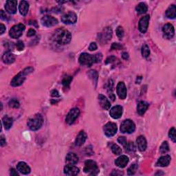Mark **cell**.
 I'll list each match as a JSON object with an SVG mask.
<instances>
[{
	"instance_id": "c3c4849f",
	"label": "cell",
	"mask_w": 176,
	"mask_h": 176,
	"mask_svg": "<svg viewBox=\"0 0 176 176\" xmlns=\"http://www.w3.org/2000/svg\"><path fill=\"white\" fill-rule=\"evenodd\" d=\"M97 45H96V43L94 42H92L90 43V45L89 46V50L90 51H94V50H96V49H97Z\"/></svg>"
},
{
	"instance_id": "b9f144b4",
	"label": "cell",
	"mask_w": 176,
	"mask_h": 176,
	"mask_svg": "<svg viewBox=\"0 0 176 176\" xmlns=\"http://www.w3.org/2000/svg\"><path fill=\"white\" fill-rule=\"evenodd\" d=\"M94 63H100L103 59V55L101 53H98L94 55Z\"/></svg>"
},
{
	"instance_id": "e575fe53",
	"label": "cell",
	"mask_w": 176,
	"mask_h": 176,
	"mask_svg": "<svg viewBox=\"0 0 176 176\" xmlns=\"http://www.w3.org/2000/svg\"><path fill=\"white\" fill-rule=\"evenodd\" d=\"M125 148L126 151H127V152L129 153H134L136 150V146H135V145L134 144V142H131L127 143Z\"/></svg>"
},
{
	"instance_id": "83f0119b",
	"label": "cell",
	"mask_w": 176,
	"mask_h": 176,
	"mask_svg": "<svg viewBox=\"0 0 176 176\" xmlns=\"http://www.w3.org/2000/svg\"><path fill=\"white\" fill-rule=\"evenodd\" d=\"M19 10L21 15L26 16L29 10V4L26 1H21L19 6Z\"/></svg>"
},
{
	"instance_id": "44dd1931",
	"label": "cell",
	"mask_w": 176,
	"mask_h": 176,
	"mask_svg": "<svg viewBox=\"0 0 176 176\" xmlns=\"http://www.w3.org/2000/svg\"><path fill=\"white\" fill-rule=\"evenodd\" d=\"M98 101L100 105L104 109L108 110L111 107V103H110L108 99L107 98L106 96H105L103 94H100L98 96Z\"/></svg>"
},
{
	"instance_id": "7c38bea8",
	"label": "cell",
	"mask_w": 176,
	"mask_h": 176,
	"mask_svg": "<svg viewBox=\"0 0 176 176\" xmlns=\"http://www.w3.org/2000/svg\"><path fill=\"white\" fill-rule=\"evenodd\" d=\"M77 20V16L73 12H69L62 16L61 21L65 24H73L76 23Z\"/></svg>"
},
{
	"instance_id": "60d3db41",
	"label": "cell",
	"mask_w": 176,
	"mask_h": 176,
	"mask_svg": "<svg viewBox=\"0 0 176 176\" xmlns=\"http://www.w3.org/2000/svg\"><path fill=\"white\" fill-rule=\"evenodd\" d=\"M116 35L118 38H122L124 37V30L122 26H118L116 29Z\"/></svg>"
},
{
	"instance_id": "277c9868",
	"label": "cell",
	"mask_w": 176,
	"mask_h": 176,
	"mask_svg": "<svg viewBox=\"0 0 176 176\" xmlns=\"http://www.w3.org/2000/svg\"><path fill=\"white\" fill-rule=\"evenodd\" d=\"M83 170L85 173L91 175H97L99 172V169L96 162L94 160H87L85 162V167Z\"/></svg>"
},
{
	"instance_id": "91938a15",
	"label": "cell",
	"mask_w": 176,
	"mask_h": 176,
	"mask_svg": "<svg viewBox=\"0 0 176 176\" xmlns=\"http://www.w3.org/2000/svg\"><path fill=\"white\" fill-rule=\"evenodd\" d=\"M160 174H162V175H163L164 174V173H160V172H158L157 173H156V175H160Z\"/></svg>"
},
{
	"instance_id": "52a82bcc",
	"label": "cell",
	"mask_w": 176,
	"mask_h": 176,
	"mask_svg": "<svg viewBox=\"0 0 176 176\" xmlns=\"http://www.w3.org/2000/svg\"><path fill=\"white\" fill-rule=\"evenodd\" d=\"M98 36V40L102 44H105L108 42L112 37V29L111 27H106L103 30V32L99 33Z\"/></svg>"
},
{
	"instance_id": "ffe728a7",
	"label": "cell",
	"mask_w": 176,
	"mask_h": 176,
	"mask_svg": "<svg viewBox=\"0 0 176 176\" xmlns=\"http://www.w3.org/2000/svg\"><path fill=\"white\" fill-rule=\"evenodd\" d=\"M129 162V158L127 156H120L115 160V164L119 168H125Z\"/></svg>"
},
{
	"instance_id": "d6a6232c",
	"label": "cell",
	"mask_w": 176,
	"mask_h": 176,
	"mask_svg": "<svg viewBox=\"0 0 176 176\" xmlns=\"http://www.w3.org/2000/svg\"><path fill=\"white\" fill-rule=\"evenodd\" d=\"M141 53L143 57L145 58H147L149 57L150 54V50L148 46L147 45V44H144L142 47V50H141Z\"/></svg>"
},
{
	"instance_id": "7a4b0ae2",
	"label": "cell",
	"mask_w": 176,
	"mask_h": 176,
	"mask_svg": "<svg viewBox=\"0 0 176 176\" xmlns=\"http://www.w3.org/2000/svg\"><path fill=\"white\" fill-rule=\"evenodd\" d=\"M34 69L31 67L26 68V69H24L23 71H21L19 72L18 74L14 77L12 81H11L10 85L13 87H17L21 85L23 82H24L25 79L26 78V76L28 75L30 73H32Z\"/></svg>"
},
{
	"instance_id": "4fadbf2b",
	"label": "cell",
	"mask_w": 176,
	"mask_h": 176,
	"mask_svg": "<svg viewBox=\"0 0 176 176\" xmlns=\"http://www.w3.org/2000/svg\"><path fill=\"white\" fill-rule=\"evenodd\" d=\"M150 16L149 15H145L140 19L138 23V29L140 32L145 33L147 31L148 22H149Z\"/></svg>"
},
{
	"instance_id": "9f6ffc18",
	"label": "cell",
	"mask_w": 176,
	"mask_h": 176,
	"mask_svg": "<svg viewBox=\"0 0 176 176\" xmlns=\"http://www.w3.org/2000/svg\"><path fill=\"white\" fill-rule=\"evenodd\" d=\"M122 57L124 59H125V60L128 59H129V54L127 53V52H123V53L122 54Z\"/></svg>"
},
{
	"instance_id": "ba28073f",
	"label": "cell",
	"mask_w": 176,
	"mask_h": 176,
	"mask_svg": "<svg viewBox=\"0 0 176 176\" xmlns=\"http://www.w3.org/2000/svg\"><path fill=\"white\" fill-rule=\"evenodd\" d=\"M79 63L82 65H86L88 67L92 66L94 63V55H91L87 53H82L79 57Z\"/></svg>"
},
{
	"instance_id": "30bf717a",
	"label": "cell",
	"mask_w": 176,
	"mask_h": 176,
	"mask_svg": "<svg viewBox=\"0 0 176 176\" xmlns=\"http://www.w3.org/2000/svg\"><path fill=\"white\" fill-rule=\"evenodd\" d=\"M80 114V110L75 107V108L72 109L67 115L65 118V122L67 123L68 125H72L74 123V121L76 120L77 118L79 117Z\"/></svg>"
},
{
	"instance_id": "4316f807",
	"label": "cell",
	"mask_w": 176,
	"mask_h": 176,
	"mask_svg": "<svg viewBox=\"0 0 176 176\" xmlns=\"http://www.w3.org/2000/svg\"><path fill=\"white\" fill-rule=\"evenodd\" d=\"M148 107V104L145 101H140L137 105V112L140 116H143Z\"/></svg>"
},
{
	"instance_id": "db71d44e",
	"label": "cell",
	"mask_w": 176,
	"mask_h": 176,
	"mask_svg": "<svg viewBox=\"0 0 176 176\" xmlns=\"http://www.w3.org/2000/svg\"><path fill=\"white\" fill-rule=\"evenodd\" d=\"M10 175L18 176L19 174H18V173L16 172V170H15L14 169H10Z\"/></svg>"
},
{
	"instance_id": "680465c9",
	"label": "cell",
	"mask_w": 176,
	"mask_h": 176,
	"mask_svg": "<svg viewBox=\"0 0 176 176\" xmlns=\"http://www.w3.org/2000/svg\"><path fill=\"white\" fill-rule=\"evenodd\" d=\"M109 98H110V99H112V101H114L115 99H116L114 94H112V93L109 94Z\"/></svg>"
},
{
	"instance_id": "2e32d148",
	"label": "cell",
	"mask_w": 176,
	"mask_h": 176,
	"mask_svg": "<svg viewBox=\"0 0 176 176\" xmlns=\"http://www.w3.org/2000/svg\"><path fill=\"white\" fill-rule=\"evenodd\" d=\"M116 92L118 94V97H119L120 99L122 100H124L127 97V88L125 83L123 82H119L118 84L117 85L116 87Z\"/></svg>"
},
{
	"instance_id": "6f0895ef",
	"label": "cell",
	"mask_w": 176,
	"mask_h": 176,
	"mask_svg": "<svg viewBox=\"0 0 176 176\" xmlns=\"http://www.w3.org/2000/svg\"><path fill=\"white\" fill-rule=\"evenodd\" d=\"M0 28H1V35H3L4 33V32L6 31V27L3 24H1V26H0Z\"/></svg>"
},
{
	"instance_id": "11a10c76",
	"label": "cell",
	"mask_w": 176,
	"mask_h": 176,
	"mask_svg": "<svg viewBox=\"0 0 176 176\" xmlns=\"http://www.w3.org/2000/svg\"><path fill=\"white\" fill-rule=\"evenodd\" d=\"M0 143H1L2 147H4V146L6 145V140L4 138V137L3 136H1V140H0Z\"/></svg>"
},
{
	"instance_id": "603a6c76",
	"label": "cell",
	"mask_w": 176,
	"mask_h": 176,
	"mask_svg": "<svg viewBox=\"0 0 176 176\" xmlns=\"http://www.w3.org/2000/svg\"><path fill=\"white\" fill-rule=\"evenodd\" d=\"M86 139H87V134H85V132L84 131H80L75 140L76 146L81 147V146L83 145L85 142L86 141Z\"/></svg>"
},
{
	"instance_id": "7bdbcfd3",
	"label": "cell",
	"mask_w": 176,
	"mask_h": 176,
	"mask_svg": "<svg viewBox=\"0 0 176 176\" xmlns=\"http://www.w3.org/2000/svg\"><path fill=\"white\" fill-rule=\"evenodd\" d=\"M118 142L120 143V144L122 145L124 147H125V146L127 144V139L125 138V137L121 136L119 137L118 138Z\"/></svg>"
},
{
	"instance_id": "f6af8a7d",
	"label": "cell",
	"mask_w": 176,
	"mask_h": 176,
	"mask_svg": "<svg viewBox=\"0 0 176 176\" xmlns=\"http://www.w3.org/2000/svg\"><path fill=\"white\" fill-rule=\"evenodd\" d=\"M0 16H1V19H2V20H4V21H8L10 18L9 16H8L4 11L2 10L0 11Z\"/></svg>"
},
{
	"instance_id": "836d02e7",
	"label": "cell",
	"mask_w": 176,
	"mask_h": 176,
	"mask_svg": "<svg viewBox=\"0 0 176 176\" xmlns=\"http://www.w3.org/2000/svg\"><path fill=\"white\" fill-rule=\"evenodd\" d=\"M169 151V146L167 141H164L162 142L160 147V152L162 154L167 153L168 151Z\"/></svg>"
},
{
	"instance_id": "8992f818",
	"label": "cell",
	"mask_w": 176,
	"mask_h": 176,
	"mask_svg": "<svg viewBox=\"0 0 176 176\" xmlns=\"http://www.w3.org/2000/svg\"><path fill=\"white\" fill-rule=\"evenodd\" d=\"M25 28H26V27L22 24L15 25V26H14L13 28H11L9 32L10 37H11L13 38H19L22 35V34H23V32L24 31Z\"/></svg>"
},
{
	"instance_id": "bcb514c9",
	"label": "cell",
	"mask_w": 176,
	"mask_h": 176,
	"mask_svg": "<svg viewBox=\"0 0 176 176\" xmlns=\"http://www.w3.org/2000/svg\"><path fill=\"white\" fill-rule=\"evenodd\" d=\"M16 49H17L18 50H19V51L23 50L24 48V44L23 41H19L16 44Z\"/></svg>"
},
{
	"instance_id": "7dc6e473",
	"label": "cell",
	"mask_w": 176,
	"mask_h": 176,
	"mask_svg": "<svg viewBox=\"0 0 176 176\" xmlns=\"http://www.w3.org/2000/svg\"><path fill=\"white\" fill-rule=\"evenodd\" d=\"M122 48H123V46H121L120 43H112V45L111 46L112 50H121Z\"/></svg>"
},
{
	"instance_id": "1f68e13d",
	"label": "cell",
	"mask_w": 176,
	"mask_h": 176,
	"mask_svg": "<svg viewBox=\"0 0 176 176\" xmlns=\"http://www.w3.org/2000/svg\"><path fill=\"white\" fill-rule=\"evenodd\" d=\"M136 10L138 13L143 14L147 12L148 10V8H147V4L143 2H141V3H140L139 4H138V6L136 8Z\"/></svg>"
},
{
	"instance_id": "f5cc1de1",
	"label": "cell",
	"mask_w": 176,
	"mask_h": 176,
	"mask_svg": "<svg viewBox=\"0 0 176 176\" xmlns=\"http://www.w3.org/2000/svg\"><path fill=\"white\" fill-rule=\"evenodd\" d=\"M51 96H54V97H59V92H57V90H52V92H51Z\"/></svg>"
},
{
	"instance_id": "f907efd6",
	"label": "cell",
	"mask_w": 176,
	"mask_h": 176,
	"mask_svg": "<svg viewBox=\"0 0 176 176\" xmlns=\"http://www.w3.org/2000/svg\"><path fill=\"white\" fill-rule=\"evenodd\" d=\"M35 33H36V31L34 29L30 28V29H29L28 32L27 36H28V37H32V36H34L35 35Z\"/></svg>"
},
{
	"instance_id": "8fae6325",
	"label": "cell",
	"mask_w": 176,
	"mask_h": 176,
	"mask_svg": "<svg viewBox=\"0 0 176 176\" xmlns=\"http://www.w3.org/2000/svg\"><path fill=\"white\" fill-rule=\"evenodd\" d=\"M41 24H42L43 26L48 28L54 26L55 25H57L59 23V21H58L56 18H54L53 16L50 15H46L43 16L41 19Z\"/></svg>"
},
{
	"instance_id": "3957f363",
	"label": "cell",
	"mask_w": 176,
	"mask_h": 176,
	"mask_svg": "<svg viewBox=\"0 0 176 176\" xmlns=\"http://www.w3.org/2000/svg\"><path fill=\"white\" fill-rule=\"evenodd\" d=\"M43 123V118L42 115L37 114L33 116L32 117L29 118L28 120L27 125L32 131H37L39 129Z\"/></svg>"
},
{
	"instance_id": "5bb4252c",
	"label": "cell",
	"mask_w": 176,
	"mask_h": 176,
	"mask_svg": "<svg viewBox=\"0 0 176 176\" xmlns=\"http://www.w3.org/2000/svg\"><path fill=\"white\" fill-rule=\"evenodd\" d=\"M164 36L167 38H171L175 35V29L172 24H165L162 28Z\"/></svg>"
},
{
	"instance_id": "ee69618b",
	"label": "cell",
	"mask_w": 176,
	"mask_h": 176,
	"mask_svg": "<svg viewBox=\"0 0 176 176\" xmlns=\"http://www.w3.org/2000/svg\"><path fill=\"white\" fill-rule=\"evenodd\" d=\"M113 86H114V83H113L112 80L110 79L107 82V90L109 94H111L113 91Z\"/></svg>"
},
{
	"instance_id": "816d5d0a",
	"label": "cell",
	"mask_w": 176,
	"mask_h": 176,
	"mask_svg": "<svg viewBox=\"0 0 176 176\" xmlns=\"http://www.w3.org/2000/svg\"><path fill=\"white\" fill-rule=\"evenodd\" d=\"M111 175H123V173L120 172L118 170H113V172L112 173Z\"/></svg>"
},
{
	"instance_id": "f35d334b",
	"label": "cell",
	"mask_w": 176,
	"mask_h": 176,
	"mask_svg": "<svg viewBox=\"0 0 176 176\" xmlns=\"http://www.w3.org/2000/svg\"><path fill=\"white\" fill-rule=\"evenodd\" d=\"M138 169V165L134 164H132L131 166L129 168L128 170H127V174L129 175H134L136 173V170Z\"/></svg>"
},
{
	"instance_id": "484cf974",
	"label": "cell",
	"mask_w": 176,
	"mask_h": 176,
	"mask_svg": "<svg viewBox=\"0 0 176 176\" xmlns=\"http://www.w3.org/2000/svg\"><path fill=\"white\" fill-rule=\"evenodd\" d=\"M65 160L68 164L74 165L79 162V157L74 153H69L66 156Z\"/></svg>"
},
{
	"instance_id": "74e56055",
	"label": "cell",
	"mask_w": 176,
	"mask_h": 176,
	"mask_svg": "<svg viewBox=\"0 0 176 176\" xmlns=\"http://www.w3.org/2000/svg\"><path fill=\"white\" fill-rule=\"evenodd\" d=\"M112 151L116 155H120L122 153V149L118 145H113L112 146Z\"/></svg>"
},
{
	"instance_id": "6da1fadb",
	"label": "cell",
	"mask_w": 176,
	"mask_h": 176,
	"mask_svg": "<svg viewBox=\"0 0 176 176\" xmlns=\"http://www.w3.org/2000/svg\"><path fill=\"white\" fill-rule=\"evenodd\" d=\"M52 39L55 43L59 45H66L72 39L71 33L64 28L57 29L52 35Z\"/></svg>"
},
{
	"instance_id": "8d00e7d4",
	"label": "cell",
	"mask_w": 176,
	"mask_h": 176,
	"mask_svg": "<svg viewBox=\"0 0 176 176\" xmlns=\"http://www.w3.org/2000/svg\"><path fill=\"white\" fill-rule=\"evenodd\" d=\"M72 81V77L70 76H65V78L63 79L62 84L63 85V86L67 88V87H68L69 86H70V82H71Z\"/></svg>"
},
{
	"instance_id": "ab89813d",
	"label": "cell",
	"mask_w": 176,
	"mask_h": 176,
	"mask_svg": "<svg viewBox=\"0 0 176 176\" xmlns=\"http://www.w3.org/2000/svg\"><path fill=\"white\" fill-rule=\"evenodd\" d=\"M176 131H175V129L174 127H172L171 129L169 130V136L170 139L172 140V141L173 142H176Z\"/></svg>"
},
{
	"instance_id": "5b68a950",
	"label": "cell",
	"mask_w": 176,
	"mask_h": 176,
	"mask_svg": "<svg viewBox=\"0 0 176 176\" xmlns=\"http://www.w3.org/2000/svg\"><path fill=\"white\" fill-rule=\"evenodd\" d=\"M135 129H136V125L131 120L127 119L124 120L120 125V131L123 134L134 133Z\"/></svg>"
},
{
	"instance_id": "f546056e",
	"label": "cell",
	"mask_w": 176,
	"mask_h": 176,
	"mask_svg": "<svg viewBox=\"0 0 176 176\" xmlns=\"http://www.w3.org/2000/svg\"><path fill=\"white\" fill-rule=\"evenodd\" d=\"M13 120L12 118L8 116H6L3 118L2 123L4 126L5 129H6V130H8V129L11 128V127L13 125Z\"/></svg>"
},
{
	"instance_id": "d590c367",
	"label": "cell",
	"mask_w": 176,
	"mask_h": 176,
	"mask_svg": "<svg viewBox=\"0 0 176 176\" xmlns=\"http://www.w3.org/2000/svg\"><path fill=\"white\" fill-rule=\"evenodd\" d=\"M8 105H9L10 107H12V108H15V109L19 108V105H19V101L15 98L10 99L9 103H8Z\"/></svg>"
},
{
	"instance_id": "4dcf8cb0",
	"label": "cell",
	"mask_w": 176,
	"mask_h": 176,
	"mask_svg": "<svg viewBox=\"0 0 176 176\" xmlns=\"http://www.w3.org/2000/svg\"><path fill=\"white\" fill-rule=\"evenodd\" d=\"M88 76H89L90 78L92 80L93 82L95 84V87H96L98 79V74L96 70H90L89 72H88Z\"/></svg>"
},
{
	"instance_id": "9a60e30c",
	"label": "cell",
	"mask_w": 176,
	"mask_h": 176,
	"mask_svg": "<svg viewBox=\"0 0 176 176\" xmlns=\"http://www.w3.org/2000/svg\"><path fill=\"white\" fill-rule=\"evenodd\" d=\"M109 114L114 119H118L123 114V107L120 105H116L110 109Z\"/></svg>"
},
{
	"instance_id": "7402d4cb",
	"label": "cell",
	"mask_w": 176,
	"mask_h": 176,
	"mask_svg": "<svg viewBox=\"0 0 176 176\" xmlns=\"http://www.w3.org/2000/svg\"><path fill=\"white\" fill-rule=\"evenodd\" d=\"M170 160H171V158H170V156L169 155L162 156L158 159V160L156 163V165L161 167H167L168 165L170 164Z\"/></svg>"
},
{
	"instance_id": "681fc988",
	"label": "cell",
	"mask_w": 176,
	"mask_h": 176,
	"mask_svg": "<svg viewBox=\"0 0 176 176\" xmlns=\"http://www.w3.org/2000/svg\"><path fill=\"white\" fill-rule=\"evenodd\" d=\"M116 59L115 57H113V56L109 57H108L106 59L105 63H106V64H108V63H112L113 62H114L115 61H116Z\"/></svg>"
},
{
	"instance_id": "e0dca14e",
	"label": "cell",
	"mask_w": 176,
	"mask_h": 176,
	"mask_svg": "<svg viewBox=\"0 0 176 176\" xmlns=\"http://www.w3.org/2000/svg\"><path fill=\"white\" fill-rule=\"evenodd\" d=\"M17 2L15 0H8L5 5V9L9 14H15L16 13Z\"/></svg>"
},
{
	"instance_id": "cb8c5ba5",
	"label": "cell",
	"mask_w": 176,
	"mask_h": 176,
	"mask_svg": "<svg viewBox=\"0 0 176 176\" xmlns=\"http://www.w3.org/2000/svg\"><path fill=\"white\" fill-rule=\"evenodd\" d=\"M2 61L6 64H11L15 61V57L10 51H6L2 56Z\"/></svg>"
},
{
	"instance_id": "9c48e42d",
	"label": "cell",
	"mask_w": 176,
	"mask_h": 176,
	"mask_svg": "<svg viewBox=\"0 0 176 176\" xmlns=\"http://www.w3.org/2000/svg\"><path fill=\"white\" fill-rule=\"evenodd\" d=\"M103 130L105 134L108 137L114 136V135L116 134L118 130L116 124L112 122L107 123L106 125L104 126Z\"/></svg>"
},
{
	"instance_id": "d6986e66",
	"label": "cell",
	"mask_w": 176,
	"mask_h": 176,
	"mask_svg": "<svg viewBox=\"0 0 176 176\" xmlns=\"http://www.w3.org/2000/svg\"><path fill=\"white\" fill-rule=\"evenodd\" d=\"M16 169L19 173L24 175H28L30 173V168L26 162H20L16 165Z\"/></svg>"
},
{
	"instance_id": "d4e9b609",
	"label": "cell",
	"mask_w": 176,
	"mask_h": 176,
	"mask_svg": "<svg viewBox=\"0 0 176 176\" xmlns=\"http://www.w3.org/2000/svg\"><path fill=\"white\" fill-rule=\"evenodd\" d=\"M137 144H138V149L140 151H144L147 148V140H146L145 138L142 136H140L139 137H138V138L136 140Z\"/></svg>"
},
{
	"instance_id": "f1b7e54d",
	"label": "cell",
	"mask_w": 176,
	"mask_h": 176,
	"mask_svg": "<svg viewBox=\"0 0 176 176\" xmlns=\"http://www.w3.org/2000/svg\"><path fill=\"white\" fill-rule=\"evenodd\" d=\"M166 16L169 19H175L176 17V7L175 5H170L166 11Z\"/></svg>"
},
{
	"instance_id": "ac0fdd59",
	"label": "cell",
	"mask_w": 176,
	"mask_h": 176,
	"mask_svg": "<svg viewBox=\"0 0 176 176\" xmlns=\"http://www.w3.org/2000/svg\"><path fill=\"white\" fill-rule=\"evenodd\" d=\"M79 173V169L72 164H68L64 167V173L67 175H76Z\"/></svg>"
}]
</instances>
